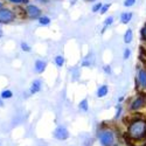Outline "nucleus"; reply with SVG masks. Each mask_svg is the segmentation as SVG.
Masks as SVG:
<instances>
[{
	"instance_id": "nucleus-1",
	"label": "nucleus",
	"mask_w": 146,
	"mask_h": 146,
	"mask_svg": "<svg viewBox=\"0 0 146 146\" xmlns=\"http://www.w3.org/2000/svg\"><path fill=\"white\" fill-rule=\"evenodd\" d=\"M146 137V120L143 118H135L127 126L126 138L129 139H143Z\"/></svg>"
},
{
	"instance_id": "nucleus-2",
	"label": "nucleus",
	"mask_w": 146,
	"mask_h": 146,
	"mask_svg": "<svg viewBox=\"0 0 146 146\" xmlns=\"http://www.w3.org/2000/svg\"><path fill=\"white\" fill-rule=\"evenodd\" d=\"M17 12L6 6L0 8V25H9L17 20Z\"/></svg>"
},
{
	"instance_id": "nucleus-3",
	"label": "nucleus",
	"mask_w": 146,
	"mask_h": 146,
	"mask_svg": "<svg viewBox=\"0 0 146 146\" xmlns=\"http://www.w3.org/2000/svg\"><path fill=\"white\" fill-rule=\"evenodd\" d=\"M98 140L102 146H113L115 145V133L110 129H102L98 131Z\"/></svg>"
},
{
	"instance_id": "nucleus-4",
	"label": "nucleus",
	"mask_w": 146,
	"mask_h": 146,
	"mask_svg": "<svg viewBox=\"0 0 146 146\" xmlns=\"http://www.w3.org/2000/svg\"><path fill=\"white\" fill-rule=\"evenodd\" d=\"M25 15L31 20H38L40 17H42V9L35 4H28L25 7Z\"/></svg>"
},
{
	"instance_id": "nucleus-5",
	"label": "nucleus",
	"mask_w": 146,
	"mask_h": 146,
	"mask_svg": "<svg viewBox=\"0 0 146 146\" xmlns=\"http://www.w3.org/2000/svg\"><path fill=\"white\" fill-rule=\"evenodd\" d=\"M70 136V133H69V130L63 126V125H58L54 132H53V137L57 140H61V141H63V140H67Z\"/></svg>"
},
{
	"instance_id": "nucleus-6",
	"label": "nucleus",
	"mask_w": 146,
	"mask_h": 146,
	"mask_svg": "<svg viewBox=\"0 0 146 146\" xmlns=\"http://www.w3.org/2000/svg\"><path fill=\"white\" fill-rule=\"evenodd\" d=\"M146 105V96L145 95H139L136 100H133L132 103L130 104V110L131 111H139Z\"/></svg>"
},
{
	"instance_id": "nucleus-7",
	"label": "nucleus",
	"mask_w": 146,
	"mask_h": 146,
	"mask_svg": "<svg viewBox=\"0 0 146 146\" xmlns=\"http://www.w3.org/2000/svg\"><path fill=\"white\" fill-rule=\"evenodd\" d=\"M136 86L143 90H146V69L139 68L137 72V78H136Z\"/></svg>"
},
{
	"instance_id": "nucleus-8",
	"label": "nucleus",
	"mask_w": 146,
	"mask_h": 146,
	"mask_svg": "<svg viewBox=\"0 0 146 146\" xmlns=\"http://www.w3.org/2000/svg\"><path fill=\"white\" fill-rule=\"evenodd\" d=\"M41 89H42V80L35 78L34 81H32L28 91H29V95H35V94L40 92Z\"/></svg>"
},
{
	"instance_id": "nucleus-9",
	"label": "nucleus",
	"mask_w": 146,
	"mask_h": 146,
	"mask_svg": "<svg viewBox=\"0 0 146 146\" xmlns=\"http://www.w3.org/2000/svg\"><path fill=\"white\" fill-rule=\"evenodd\" d=\"M47 68V61L42 60V58H36L34 62V71L36 74H43L44 70Z\"/></svg>"
},
{
	"instance_id": "nucleus-10",
	"label": "nucleus",
	"mask_w": 146,
	"mask_h": 146,
	"mask_svg": "<svg viewBox=\"0 0 146 146\" xmlns=\"http://www.w3.org/2000/svg\"><path fill=\"white\" fill-rule=\"evenodd\" d=\"M108 94H109V86H106V84H102V86L98 87V89H97L96 96L98 97V98H104Z\"/></svg>"
},
{
	"instance_id": "nucleus-11",
	"label": "nucleus",
	"mask_w": 146,
	"mask_h": 146,
	"mask_svg": "<svg viewBox=\"0 0 146 146\" xmlns=\"http://www.w3.org/2000/svg\"><path fill=\"white\" fill-rule=\"evenodd\" d=\"M126 144L129 146H146V137L143 139H137V140L126 138Z\"/></svg>"
},
{
	"instance_id": "nucleus-12",
	"label": "nucleus",
	"mask_w": 146,
	"mask_h": 146,
	"mask_svg": "<svg viewBox=\"0 0 146 146\" xmlns=\"http://www.w3.org/2000/svg\"><path fill=\"white\" fill-rule=\"evenodd\" d=\"M13 91H12L11 89H3L1 92H0V97H1L3 101H8V100H12L13 98Z\"/></svg>"
},
{
	"instance_id": "nucleus-13",
	"label": "nucleus",
	"mask_w": 146,
	"mask_h": 146,
	"mask_svg": "<svg viewBox=\"0 0 146 146\" xmlns=\"http://www.w3.org/2000/svg\"><path fill=\"white\" fill-rule=\"evenodd\" d=\"M132 18H133L132 12H124V13L120 14V22L123 23V25H127V23L132 20Z\"/></svg>"
},
{
	"instance_id": "nucleus-14",
	"label": "nucleus",
	"mask_w": 146,
	"mask_h": 146,
	"mask_svg": "<svg viewBox=\"0 0 146 146\" xmlns=\"http://www.w3.org/2000/svg\"><path fill=\"white\" fill-rule=\"evenodd\" d=\"M38 22H39V26L41 27H47V26H49L50 25V22H52V19L48 17V15H42L38 19Z\"/></svg>"
},
{
	"instance_id": "nucleus-15",
	"label": "nucleus",
	"mask_w": 146,
	"mask_h": 146,
	"mask_svg": "<svg viewBox=\"0 0 146 146\" xmlns=\"http://www.w3.org/2000/svg\"><path fill=\"white\" fill-rule=\"evenodd\" d=\"M6 1L11 5H13L15 7H19V6H27L31 1L29 0H6Z\"/></svg>"
},
{
	"instance_id": "nucleus-16",
	"label": "nucleus",
	"mask_w": 146,
	"mask_h": 146,
	"mask_svg": "<svg viewBox=\"0 0 146 146\" xmlns=\"http://www.w3.org/2000/svg\"><path fill=\"white\" fill-rule=\"evenodd\" d=\"M132 40H133V32H132L131 28H127L126 32L124 33V42L126 44H129V43L132 42Z\"/></svg>"
},
{
	"instance_id": "nucleus-17",
	"label": "nucleus",
	"mask_w": 146,
	"mask_h": 146,
	"mask_svg": "<svg viewBox=\"0 0 146 146\" xmlns=\"http://www.w3.org/2000/svg\"><path fill=\"white\" fill-rule=\"evenodd\" d=\"M54 62H55V64H56L58 68H62V67L64 66V63H66V58H64L63 55H56V56L54 57Z\"/></svg>"
},
{
	"instance_id": "nucleus-18",
	"label": "nucleus",
	"mask_w": 146,
	"mask_h": 146,
	"mask_svg": "<svg viewBox=\"0 0 146 146\" xmlns=\"http://www.w3.org/2000/svg\"><path fill=\"white\" fill-rule=\"evenodd\" d=\"M78 108H80L81 111L87 112V111L89 110V101H88V98H83V100L78 103Z\"/></svg>"
},
{
	"instance_id": "nucleus-19",
	"label": "nucleus",
	"mask_w": 146,
	"mask_h": 146,
	"mask_svg": "<svg viewBox=\"0 0 146 146\" xmlns=\"http://www.w3.org/2000/svg\"><path fill=\"white\" fill-rule=\"evenodd\" d=\"M20 49H21L22 52H25V53H31V52H32V47L29 46L28 42L22 41V42L20 43Z\"/></svg>"
},
{
	"instance_id": "nucleus-20",
	"label": "nucleus",
	"mask_w": 146,
	"mask_h": 146,
	"mask_svg": "<svg viewBox=\"0 0 146 146\" xmlns=\"http://www.w3.org/2000/svg\"><path fill=\"white\" fill-rule=\"evenodd\" d=\"M121 111H123V106H121L120 104H117V105H116V113H115V119H118V118H120V116H121Z\"/></svg>"
},
{
	"instance_id": "nucleus-21",
	"label": "nucleus",
	"mask_w": 146,
	"mask_h": 146,
	"mask_svg": "<svg viewBox=\"0 0 146 146\" xmlns=\"http://www.w3.org/2000/svg\"><path fill=\"white\" fill-rule=\"evenodd\" d=\"M102 6H103V4L102 3H96L94 6H92V13H98V12L101 11V8H102Z\"/></svg>"
},
{
	"instance_id": "nucleus-22",
	"label": "nucleus",
	"mask_w": 146,
	"mask_h": 146,
	"mask_svg": "<svg viewBox=\"0 0 146 146\" xmlns=\"http://www.w3.org/2000/svg\"><path fill=\"white\" fill-rule=\"evenodd\" d=\"M131 54H132V52H131L130 48H125V49H124V53H123V58H124L125 61L129 60L130 56H131Z\"/></svg>"
},
{
	"instance_id": "nucleus-23",
	"label": "nucleus",
	"mask_w": 146,
	"mask_h": 146,
	"mask_svg": "<svg viewBox=\"0 0 146 146\" xmlns=\"http://www.w3.org/2000/svg\"><path fill=\"white\" fill-rule=\"evenodd\" d=\"M113 17H109V18H106L105 19V21H104V27H109V26H111L112 23H113Z\"/></svg>"
},
{
	"instance_id": "nucleus-24",
	"label": "nucleus",
	"mask_w": 146,
	"mask_h": 146,
	"mask_svg": "<svg viewBox=\"0 0 146 146\" xmlns=\"http://www.w3.org/2000/svg\"><path fill=\"white\" fill-rule=\"evenodd\" d=\"M137 0H124V7H132L133 5L136 4Z\"/></svg>"
},
{
	"instance_id": "nucleus-25",
	"label": "nucleus",
	"mask_w": 146,
	"mask_h": 146,
	"mask_svg": "<svg viewBox=\"0 0 146 146\" xmlns=\"http://www.w3.org/2000/svg\"><path fill=\"white\" fill-rule=\"evenodd\" d=\"M110 6H111L110 4H105V5L103 4V6H102V8H101V11H100V13H101V14H105L106 12L109 11V8H110Z\"/></svg>"
},
{
	"instance_id": "nucleus-26",
	"label": "nucleus",
	"mask_w": 146,
	"mask_h": 146,
	"mask_svg": "<svg viewBox=\"0 0 146 146\" xmlns=\"http://www.w3.org/2000/svg\"><path fill=\"white\" fill-rule=\"evenodd\" d=\"M103 71L105 72L106 75H110L111 72H112V69H111V66L110 64H105L104 67H103Z\"/></svg>"
},
{
	"instance_id": "nucleus-27",
	"label": "nucleus",
	"mask_w": 146,
	"mask_h": 146,
	"mask_svg": "<svg viewBox=\"0 0 146 146\" xmlns=\"http://www.w3.org/2000/svg\"><path fill=\"white\" fill-rule=\"evenodd\" d=\"M140 35H141V40L146 42V23L144 25V27L141 28V32H140Z\"/></svg>"
},
{
	"instance_id": "nucleus-28",
	"label": "nucleus",
	"mask_w": 146,
	"mask_h": 146,
	"mask_svg": "<svg viewBox=\"0 0 146 146\" xmlns=\"http://www.w3.org/2000/svg\"><path fill=\"white\" fill-rule=\"evenodd\" d=\"M35 1H38L40 4H43V5H47L48 3H49V0H35Z\"/></svg>"
},
{
	"instance_id": "nucleus-29",
	"label": "nucleus",
	"mask_w": 146,
	"mask_h": 146,
	"mask_svg": "<svg viewBox=\"0 0 146 146\" xmlns=\"http://www.w3.org/2000/svg\"><path fill=\"white\" fill-rule=\"evenodd\" d=\"M4 104H5V101H3V100H1V97H0V108H3Z\"/></svg>"
},
{
	"instance_id": "nucleus-30",
	"label": "nucleus",
	"mask_w": 146,
	"mask_h": 146,
	"mask_svg": "<svg viewBox=\"0 0 146 146\" xmlns=\"http://www.w3.org/2000/svg\"><path fill=\"white\" fill-rule=\"evenodd\" d=\"M4 36V31L1 29V26H0V38H3Z\"/></svg>"
},
{
	"instance_id": "nucleus-31",
	"label": "nucleus",
	"mask_w": 146,
	"mask_h": 146,
	"mask_svg": "<svg viewBox=\"0 0 146 146\" xmlns=\"http://www.w3.org/2000/svg\"><path fill=\"white\" fill-rule=\"evenodd\" d=\"M4 6H5V5H4V3L1 1V0H0V8H1V7H4Z\"/></svg>"
},
{
	"instance_id": "nucleus-32",
	"label": "nucleus",
	"mask_w": 146,
	"mask_h": 146,
	"mask_svg": "<svg viewBox=\"0 0 146 146\" xmlns=\"http://www.w3.org/2000/svg\"><path fill=\"white\" fill-rule=\"evenodd\" d=\"M86 1H87V3H95L96 0H86Z\"/></svg>"
},
{
	"instance_id": "nucleus-33",
	"label": "nucleus",
	"mask_w": 146,
	"mask_h": 146,
	"mask_svg": "<svg viewBox=\"0 0 146 146\" xmlns=\"http://www.w3.org/2000/svg\"><path fill=\"white\" fill-rule=\"evenodd\" d=\"M124 101V97H120V98L118 100V102H123Z\"/></svg>"
}]
</instances>
